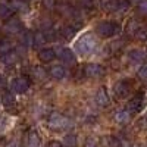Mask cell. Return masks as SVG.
I'll list each match as a JSON object with an SVG mask.
<instances>
[{"label": "cell", "mask_w": 147, "mask_h": 147, "mask_svg": "<svg viewBox=\"0 0 147 147\" xmlns=\"http://www.w3.org/2000/svg\"><path fill=\"white\" fill-rule=\"evenodd\" d=\"M97 47H99V44H97L96 37L91 32L82 34L80 38L75 41V44H74V49H75L77 55H80L82 57H87V56L94 55L96 50H97Z\"/></svg>", "instance_id": "1"}, {"label": "cell", "mask_w": 147, "mask_h": 147, "mask_svg": "<svg viewBox=\"0 0 147 147\" xmlns=\"http://www.w3.org/2000/svg\"><path fill=\"white\" fill-rule=\"evenodd\" d=\"M96 32L103 38H109L121 32V25L113 21H102L96 25Z\"/></svg>", "instance_id": "2"}, {"label": "cell", "mask_w": 147, "mask_h": 147, "mask_svg": "<svg viewBox=\"0 0 147 147\" xmlns=\"http://www.w3.org/2000/svg\"><path fill=\"white\" fill-rule=\"evenodd\" d=\"M49 127H50L52 129H57V131L66 129V128L71 127V121L66 116H63L62 113L55 112V113H52L50 116H49Z\"/></svg>", "instance_id": "3"}, {"label": "cell", "mask_w": 147, "mask_h": 147, "mask_svg": "<svg viewBox=\"0 0 147 147\" xmlns=\"http://www.w3.org/2000/svg\"><path fill=\"white\" fill-rule=\"evenodd\" d=\"M146 106V97L144 94H136L132 97V99L128 102V110H129V113H140L141 110L144 109Z\"/></svg>", "instance_id": "4"}, {"label": "cell", "mask_w": 147, "mask_h": 147, "mask_svg": "<svg viewBox=\"0 0 147 147\" xmlns=\"http://www.w3.org/2000/svg\"><path fill=\"white\" fill-rule=\"evenodd\" d=\"M30 88V80L27 77H16L12 81V91L18 94H24Z\"/></svg>", "instance_id": "5"}, {"label": "cell", "mask_w": 147, "mask_h": 147, "mask_svg": "<svg viewBox=\"0 0 147 147\" xmlns=\"http://www.w3.org/2000/svg\"><path fill=\"white\" fill-rule=\"evenodd\" d=\"M113 91H115V94L119 97V99H124V97H127L131 93V82L125 81V80L118 81L113 85Z\"/></svg>", "instance_id": "6"}, {"label": "cell", "mask_w": 147, "mask_h": 147, "mask_svg": "<svg viewBox=\"0 0 147 147\" xmlns=\"http://www.w3.org/2000/svg\"><path fill=\"white\" fill-rule=\"evenodd\" d=\"M55 52H56V56H57L60 60H63L65 63L71 65V63L75 62V55H74V52L69 50L68 47H57Z\"/></svg>", "instance_id": "7"}, {"label": "cell", "mask_w": 147, "mask_h": 147, "mask_svg": "<svg viewBox=\"0 0 147 147\" xmlns=\"http://www.w3.org/2000/svg\"><path fill=\"white\" fill-rule=\"evenodd\" d=\"M84 74L88 78H97L103 74V66L100 63H88L84 68Z\"/></svg>", "instance_id": "8"}, {"label": "cell", "mask_w": 147, "mask_h": 147, "mask_svg": "<svg viewBox=\"0 0 147 147\" xmlns=\"http://www.w3.org/2000/svg\"><path fill=\"white\" fill-rule=\"evenodd\" d=\"M94 99H96V103L99 105L100 107H107L109 103H110V99H109V96H107V91H106L103 87L97 90Z\"/></svg>", "instance_id": "9"}, {"label": "cell", "mask_w": 147, "mask_h": 147, "mask_svg": "<svg viewBox=\"0 0 147 147\" xmlns=\"http://www.w3.org/2000/svg\"><path fill=\"white\" fill-rule=\"evenodd\" d=\"M146 57V52H143L141 49H132V50L128 52V59L134 63H140L143 62Z\"/></svg>", "instance_id": "10"}, {"label": "cell", "mask_w": 147, "mask_h": 147, "mask_svg": "<svg viewBox=\"0 0 147 147\" xmlns=\"http://www.w3.org/2000/svg\"><path fill=\"white\" fill-rule=\"evenodd\" d=\"M55 57H56V52L53 50V49H41V50L38 52V59L44 63L52 62Z\"/></svg>", "instance_id": "11"}, {"label": "cell", "mask_w": 147, "mask_h": 147, "mask_svg": "<svg viewBox=\"0 0 147 147\" xmlns=\"http://www.w3.org/2000/svg\"><path fill=\"white\" fill-rule=\"evenodd\" d=\"M129 119H131V113H129L128 109H121L115 113V121L118 122V124H122V125L128 124Z\"/></svg>", "instance_id": "12"}, {"label": "cell", "mask_w": 147, "mask_h": 147, "mask_svg": "<svg viewBox=\"0 0 147 147\" xmlns=\"http://www.w3.org/2000/svg\"><path fill=\"white\" fill-rule=\"evenodd\" d=\"M50 75H52L55 80H62V78H65V75H66V71H65V68H63L62 65H55V66L50 68Z\"/></svg>", "instance_id": "13"}, {"label": "cell", "mask_w": 147, "mask_h": 147, "mask_svg": "<svg viewBox=\"0 0 147 147\" xmlns=\"http://www.w3.org/2000/svg\"><path fill=\"white\" fill-rule=\"evenodd\" d=\"M27 147H40V137L35 131H31L27 138Z\"/></svg>", "instance_id": "14"}, {"label": "cell", "mask_w": 147, "mask_h": 147, "mask_svg": "<svg viewBox=\"0 0 147 147\" xmlns=\"http://www.w3.org/2000/svg\"><path fill=\"white\" fill-rule=\"evenodd\" d=\"M2 103L6 109H12V107H15L16 105V99H15V96L13 94H10V93H6L3 96V99H2Z\"/></svg>", "instance_id": "15"}, {"label": "cell", "mask_w": 147, "mask_h": 147, "mask_svg": "<svg viewBox=\"0 0 147 147\" xmlns=\"http://www.w3.org/2000/svg\"><path fill=\"white\" fill-rule=\"evenodd\" d=\"M118 3L119 2H116V0H99L100 7L105 9V10H116Z\"/></svg>", "instance_id": "16"}, {"label": "cell", "mask_w": 147, "mask_h": 147, "mask_svg": "<svg viewBox=\"0 0 147 147\" xmlns=\"http://www.w3.org/2000/svg\"><path fill=\"white\" fill-rule=\"evenodd\" d=\"M12 13H13V7L6 3H0V18L7 19L9 16H12Z\"/></svg>", "instance_id": "17"}, {"label": "cell", "mask_w": 147, "mask_h": 147, "mask_svg": "<svg viewBox=\"0 0 147 147\" xmlns=\"http://www.w3.org/2000/svg\"><path fill=\"white\" fill-rule=\"evenodd\" d=\"M32 77H34L37 81H44L46 77H47V74H46L44 68H41V66H34V69H32Z\"/></svg>", "instance_id": "18"}, {"label": "cell", "mask_w": 147, "mask_h": 147, "mask_svg": "<svg viewBox=\"0 0 147 147\" xmlns=\"http://www.w3.org/2000/svg\"><path fill=\"white\" fill-rule=\"evenodd\" d=\"M60 35L66 40H71L72 37L75 35V28L71 27V25H65V27H62V30H60Z\"/></svg>", "instance_id": "19"}, {"label": "cell", "mask_w": 147, "mask_h": 147, "mask_svg": "<svg viewBox=\"0 0 147 147\" xmlns=\"http://www.w3.org/2000/svg\"><path fill=\"white\" fill-rule=\"evenodd\" d=\"M2 60H3L6 65H13L16 60H18V56H16L15 52H9V53H6V55L2 56Z\"/></svg>", "instance_id": "20"}, {"label": "cell", "mask_w": 147, "mask_h": 147, "mask_svg": "<svg viewBox=\"0 0 147 147\" xmlns=\"http://www.w3.org/2000/svg\"><path fill=\"white\" fill-rule=\"evenodd\" d=\"M19 22L16 21V19H12V21H9L7 24H6V27H5V30L7 31V32H18L19 31Z\"/></svg>", "instance_id": "21"}, {"label": "cell", "mask_w": 147, "mask_h": 147, "mask_svg": "<svg viewBox=\"0 0 147 147\" xmlns=\"http://www.w3.org/2000/svg\"><path fill=\"white\" fill-rule=\"evenodd\" d=\"M143 25H140V22L138 21H136V19H132V21H129V24H128V27H127V31L129 32V34H134L136 35V32L141 28Z\"/></svg>", "instance_id": "22"}, {"label": "cell", "mask_w": 147, "mask_h": 147, "mask_svg": "<svg viewBox=\"0 0 147 147\" xmlns=\"http://www.w3.org/2000/svg\"><path fill=\"white\" fill-rule=\"evenodd\" d=\"M63 144H65V147H75L77 146V136L75 134H68V136H65Z\"/></svg>", "instance_id": "23"}, {"label": "cell", "mask_w": 147, "mask_h": 147, "mask_svg": "<svg viewBox=\"0 0 147 147\" xmlns=\"http://www.w3.org/2000/svg\"><path fill=\"white\" fill-rule=\"evenodd\" d=\"M10 6L13 7V10L16 9V10H22V12H25V10L28 9L27 3L24 2V0H13V2H12V5H10Z\"/></svg>", "instance_id": "24"}, {"label": "cell", "mask_w": 147, "mask_h": 147, "mask_svg": "<svg viewBox=\"0 0 147 147\" xmlns=\"http://www.w3.org/2000/svg\"><path fill=\"white\" fill-rule=\"evenodd\" d=\"M47 41V38H46V35H44V32H35L34 34V46H41V44H44Z\"/></svg>", "instance_id": "25"}, {"label": "cell", "mask_w": 147, "mask_h": 147, "mask_svg": "<svg viewBox=\"0 0 147 147\" xmlns=\"http://www.w3.org/2000/svg\"><path fill=\"white\" fill-rule=\"evenodd\" d=\"M10 50H12V43L9 40H2V41H0V53L6 55Z\"/></svg>", "instance_id": "26"}, {"label": "cell", "mask_w": 147, "mask_h": 147, "mask_svg": "<svg viewBox=\"0 0 147 147\" xmlns=\"http://www.w3.org/2000/svg\"><path fill=\"white\" fill-rule=\"evenodd\" d=\"M136 37L138 40H147V28L146 27H141L137 32H136Z\"/></svg>", "instance_id": "27"}, {"label": "cell", "mask_w": 147, "mask_h": 147, "mask_svg": "<svg viewBox=\"0 0 147 147\" xmlns=\"http://www.w3.org/2000/svg\"><path fill=\"white\" fill-rule=\"evenodd\" d=\"M138 12L143 15H147V0H141L138 3Z\"/></svg>", "instance_id": "28"}, {"label": "cell", "mask_w": 147, "mask_h": 147, "mask_svg": "<svg viewBox=\"0 0 147 147\" xmlns=\"http://www.w3.org/2000/svg\"><path fill=\"white\" fill-rule=\"evenodd\" d=\"M138 77H140L141 80H147V63L143 65V66H140V69H138Z\"/></svg>", "instance_id": "29"}, {"label": "cell", "mask_w": 147, "mask_h": 147, "mask_svg": "<svg viewBox=\"0 0 147 147\" xmlns=\"http://www.w3.org/2000/svg\"><path fill=\"white\" fill-rule=\"evenodd\" d=\"M43 6L46 9H53L56 6V0H43Z\"/></svg>", "instance_id": "30"}, {"label": "cell", "mask_w": 147, "mask_h": 147, "mask_svg": "<svg viewBox=\"0 0 147 147\" xmlns=\"http://www.w3.org/2000/svg\"><path fill=\"white\" fill-rule=\"evenodd\" d=\"M47 147H63V144L60 141H57V140H52V141H49Z\"/></svg>", "instance_id": "31"}, {"label": "cell", "mask_w": 147, "mask_h": 147, "mask_svg": "<svg viewBox=\"0 0 147 147\" xmlns=\"http://www.w3.org/2000/svg\"><path fill=\"white\" fill-rule=\"evenodd\" d=\"M138 125H140V127H143V128H144V127H147V115H144V116L138 121Z\"/></svg>", "instance_id": "32"}, {"label": "cell", "mask_w": 147, "mask_h": 147, "mask_svg": "<svg viewBox=\"0 0 147 147\" xmlns=\"http://www.w3.org/2000/svg\"><path fill=\"white\" fill-rule=\"evenodd\" d=\"M85 147H97V144H96V141H94V140H88V141H87V144H85Z\"/></svg>", "instance_id": "33"}, {"label": "cell", "mask_w": 147, "mask_h": 147, "mask_svg": "<svg viewBox=\"0 0 147 147\" xmlns=\"http://www.w3.org/2000/svg\"><path fill=\"white\" fill-rule=\"evenodd\" d=\"M82 5L87 6V7H91L93 6V0H82Z\"/></svg>", "instance_id": "34"}, {"label": "cell", "mask_w": 147, "mask_h": 147, "mask_svg": "<svg viewBox=\"0 0 147 147\" xmlns=\"http://www.w3.org/2000/svg\"><path fill=\"white\" fill-rule=\"evenodd\" d=\"M5 82H6V81H5V78H3L2 75H0V88H2L3 85H5Z\"/></svg>", "instance_id": "35"}, {"label": "cell", "mask_w": 147, "mask_h": 147, "mask_svg": "<svg viewBox=\"0 0 147 147\" xmlns=\"http://www.w3.org/2000/svg\"><path fill=\"white\" fill-rule=\"evenodd\" d=\"M9 147H19V144H18V143H12Z\"/></svg>", "instance_id": "36"}]
</instances>
